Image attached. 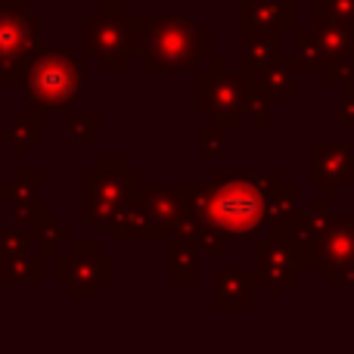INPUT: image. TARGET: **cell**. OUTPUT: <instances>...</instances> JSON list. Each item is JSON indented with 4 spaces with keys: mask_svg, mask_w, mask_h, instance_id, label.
I'll return each instance as SVG.
<instances>
[{
    "mask_svg": "<svg viewBox=\"0 0 354 354\" xmlns=\"http://www.w3.org/2000/svg\"><path fill=\"white\" fill-rule=\"evenodd\" d=\"M339 122L342 124H354V87L342 93V103H339Z\"/></svg>",
    "mask_w": 354,
    "mask_h": 354,
    "instance_id": "cell-18",
    "label": "cell"
},
{
    "mask_svg": "<svg viewBox=\"0 0 354 354\" xmlns=\"http://www.w3.org/2000/svg\"><path fill=\"white\" fill-rule=\"evenodd\" d=\"M28 91L37 109L56 112L81 93V72L72 56L62 50H47L28 75Z\"/></svg>",
    "mask_w": 354,
    "mask_h": 354,
    "instance_id": "cell-3",
    "label": "cell"
},
{
    "mask_svg": "<svg viewBox=\"0 0 354 354\" xmlns=\"http://www.w3.org/2000/svg\"><path fill=\"white\" fill-rule=\"evenodd\" d=\"M171 277H174V283L196 280V245L193 243H177L171 249Z\"/></svg>",
    "mask_w": 354,
    "mask_h": 354,
    "instance_id": "cell-15",
    "label": "cell"
},
{
    "mask_svg": "<svg viewBox=\"0 0 354 354\" xmlns=\"http://www.w3.org/2000/svg\"><path fill=\"white\" fill-rule=\"evenodd\" d=\"M199 143H202V153H205V156H218L221 149H224V128L218 124V128H212L208 134L202 131V134H199Z\"/></svg>",
    "mask_w": 354,
    "mask_h": 354,
    "instance_id": "cell-17",
    "label": "cell"
},
{
    "mask_svg": "<svg viewBox=\"0 0 354 354\" xmlns=\"http://www.w3.org/2000/svg\"><path fill=\"white\" fill-rule=\"evenodd\" d=\"M214 308L249 311L252 308V277L245 270H218L214 274Z\"/></svg>",
    "mask_w": 354,
    "mask_h": 354,
    "instance_id": "cell-13",
    "label": "cell"
},
{
    "mask_svg": "<svg viewBox=\"0 0 354 354\" xmlns=\"http://www.w3.org/2000/svg\"><path fill=\"white\" fill-rule=\"evenodd\" d=\"M199 109L212 112L214 124L221 128H236L239 115L252 106V91L243 75L227 72H205L199 75Z\"/></svg>",
    "mask_w": 354,
    "mask_h": 354,
    "instance_id": "cell-5",
    "label": "cell"
},
{
    "mask_svg": "<svg viewBox=\"0 0 354 354\" xmlns=\"http://www.w3.org/2000/svg\"><path fill=\"white\" fill-rule=\"evenodd\" d=\"M37 22L35 16H28L16 6H3L0 10V72L10 75L12 68L25 66L31 59V50L37 44Z\"/></svg>",
    "mask_w": 354,
    "mask_h": 354,
    "instance_id": "cell-6",
    "label": "cell"
},
{
    "mask_svg": "<svg viewBox=\"0 0 354 354\" xmlns=\"http://www.w3.org/2000/svg\"><path fill=\"white\" fill-rule=\"evenodd\" d=\"M348 81H351V59L336 56L333 66L326 68V84H348Z\"/></svg>",
    "mask_w": 354,
    "mask_h": 354,
    "instance_id": "cell-16",
    "label": "cell"
},
{
    "mask_svg": "<svg viewBox=\"0 0 354 354\" xmlns=\"http://www.w3.org/2000/svg\"><path fill=\"white\" fill-rule=\"evenodd\" d=\"M131 41H137V25L128 19H115L103 12V16L87 22V50L100 56L103 66H109V56H115L122 66L124 56L131 53Z\"/></svg>",
    "mask_w": 354,
    "mask_h": 354,
    "instance_id": "cell-7",
    "label": "cell"
},
{
    "mask_svg": "<svg viewBox=\"0 0 354 354\" xmlns=\"http://www.w3.org/2000/svg\"><path fill=\"white\" fill-rule=\"evenodd\" d=\"M354 171V156L348 143H314L311 177L314 183H345Z\"/></svg>",
    "mask_w": 354,
    "mask_h": 354,
    "instance_id": "cell-11",
    "label": "cell"
},
{
    "mask_svg": "<svg viewBox=\"0 0 354 354\" xmlns=\"http://www.w3.org/2000/svg\"><path fill=\"white\" fill-rule=\"evenodd\" d=\"M189 193L193 189H149L128 212V221L118 224V236H165L187 218Z\"/></svg>",
    "mask_w": 354,
    "mask_h": 354,
    "instance_id": "cell-4",
    "label": "cell"
},
{
    "mask_svg": "<svg viewBox=\"0 0 354 354\" xmlns=\"http://www.w3.org/2000/svg\"><path fill=\"white\" fill-rule=\"evenodd\" d=\"M299 258L283 239L270 236L268 243L255 245V280L268 283L270 292H277V283H292L295 270H299Z\"/></svg>",
    "mask_w": 354,
    "mask_h": 354,
    "instance_id": "cell-8",
    "label": "cell"
},
{
    "mask_svg": "<svg viewBox=\"0 0 354 354\" xmlns=\"http://www.w3.org/2000/svg\"><path fill=\"white\" fill-rule=\"evenodd\" d=\"M147 31V53H143V68H174L196 66L202 56L212 53V35L189 19L180 16H162L149 19Z\"/></svg>",
    "mask_w": 354,
    "mask_h": 354,
    "instance_id": "cell-2",
    "label": "cell"
},
{
    "mask_svg": "<svg viewBox=\"0 0 354 354\" xmlns=\"http://www.w3.org/2000/svg\"><path fill=\"white\" fill-rule=\"evenodd\" d=\"M292 187L283 183L277 171H218L205 189L196 193L183 221L230 239H245L264 224L283 221V212H292V202H283V193Z\"/></svg>",
    "mask_w": 354,
    "mask_h": 354,
    "instance_id": "cell-1",
    "label": "cell"
},
{
    "mask_svg": "<svg viewBox=\"0 0 354 354\" xmlns=\"http://www.w3.org/2000/svg\"><path fill=\"white\" fill-rule=\"evenodd\" d=\"M295 10L289 0H249L243 3V41L258 35H274L283 25H292Z\"/></svg>",
    "mask_w": 354,
    "mask_h": 354,
    "instance_id": "cell-9",
    "label": "cell"
},
{
    "mask_svg": "<svg viewBox=\"0 0 354 354\" xmlns=\"http://www.w3.org/2000/svg\"><path fill=\"white\" fill-rule=\"evenodd\" d=\"M314 35L330 53V59H336V56L351 59L354 56V22L326 16V12H314Z\"/></svg>",
    "mask_w": 354,
    "mask_h": 354,
    "instance_id": "cell-12",
    "label": "cell"
},
{
    "mask_svg": "<svg viewBox=\"0 0 354 354\" xmlns=\"http://www.w3.org/2000/svg\"><path fill=\"white\" fill-rule=\"evenodd\" d=\"M249 75L255 78L258 93H264V97H270V100H292L295 97L292 72H289V62H283V56L268 62V66L255 68V72H249Z\"/></svg>",
    "mask_w": 354,
    "mask_h": 354,
    "instance_id": "cell-14",
    "label": "cell"
},
{
    "mask_svg": "<svg viewBox=\"0 0 354 354\" xmlns=\"http://www.w3.org/2000/svg\"><path fill=\"white\" fill-rule=\"evenodd\" d=\"M137 183V174L128 177H91V221H109L115 214L128 212V189Z\"/></svg>",
    "mask_w": 354,
    "mask_h": 354,
    "instance_id": "cell-10",
    "label": "cell"
}]
</instances>
